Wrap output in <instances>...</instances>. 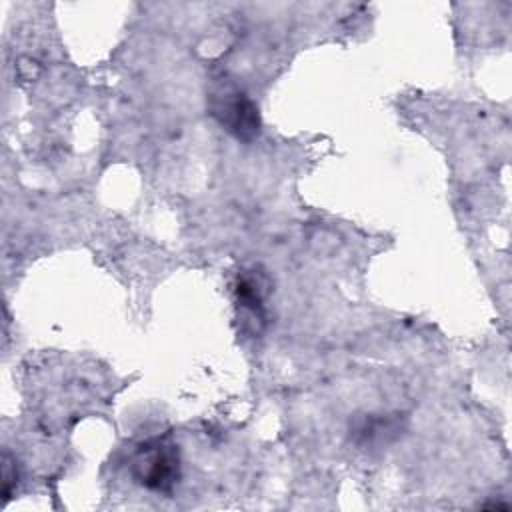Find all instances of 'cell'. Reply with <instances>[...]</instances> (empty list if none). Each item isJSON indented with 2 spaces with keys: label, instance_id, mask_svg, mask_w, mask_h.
Instances as JSON below:
<instances>
[{
  "label": "cell",
  "instance_id": "6da1fadb",
  "mask_svg": "<svg viewBox=\"0 0 512 512\" xmlns=\"http://www.w3.org/2000/svg\"><path fill=\"white\" fill-rule=\"evenodd\" d=\"M134 478L148 490L172 492L180 478L178 448L166 440H150L136 452Z\"/></svg>",
  "mask_w": 512,
  "mask_h": 512
},
{
  "label": "cell",
  "instance_id": "7a4b0ae2",
  "mask_svg": "<svg viewBox=\"0 0 512 512\" xmlns=\"http://www.w3.org/2000/svg\"><path fill=\"white\" fill-rule=\"evenodd\" d=\"M218 120L242 140H252L260 130V116L256 104L242 92H226L214 106Z\"/></svg>",
  "mask_w": 512,
  "mask_h": 512
},
{
  "label": "cell",
  "instance_id": "3957f363",
  "mask_svg": "<svg viewBox=\"0 0 512 512\" xmlns=\"http://www.w3.org/2000/svg\"><path fill=\"white\" fill-rule=\"evenodd\" d=\"M2 478H4V490H2V496L4 500L10 498V492H12V484L16 482V470H14V462L10 458V454H4V460H2Z\"/></svg>",
  "mask_w": 512,
  "mask_h": 512
}]
</instances>
